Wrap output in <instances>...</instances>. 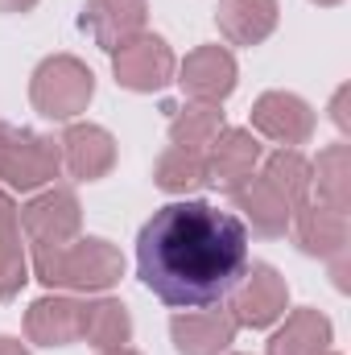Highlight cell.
I'll use <instances>...</instances> for the list:
<instances>
[{"instance_id":"cell-1","label":"cell","mask_w":351,"mask_h":355,"mask_svg":"<svg viewBox=\"0 0 351 355\" xmlns=\"http://www.w3.org/2000/svg\"><path fill=\"white\" fill-rule=\"evenodd\" d=\"M137 268L166 306L207 310L228 297L248 268V227L203 198H182L141 227Z\"/></svg>"},{"instance_id":"cell-2","label":"cell","mask_w":351,"mask_h":355,"mask_svg":"<svg viewBox=\"0 0 351 355\" xmlns=\"http://www.w3.org/2000/svg\"><path fill=\"white\" fill-rule=\"evenodd\" d=\"M37 281L71 289H108L120 281L124 261L108 240H71L62 248H33Z\"/></svg>"},{"instance_id":"cell-3","label":"cell","mask_w":351,"mask_h":355,"mask_svg":"<svg viewBox=\"0 0 351 355\" xmlns=\"http://www.w3.org/2000/svg\"><path fill=\"white\" fill-rule=\"evenodd\" d=\"M62 166V153L50 137H37V132H25V128H12L0 120V178L17 190H37L42 182L58 174Z\"/></svg>"},{"instance_id":"cell-4","label":"cell","mask_w":351,"mask_h":355,"mask_svg":"<svg viewBox=\"0 0 351 355\" xmlns=\"http://www.w3.org/2000/svg\"><path fill=\"white\" fill-rule=\"evenodd\" d=\"M91 91H95L91 71L83 62H75V58L62 54V58H50V62L37 67L29 95H33V107H37L42 116H50V120H71V116H79L91 103Z\"/></svg>"},{"instance_id":"cell-5","label":"cell","mask_w":351,"mask_h":355,"mask_svg":"<svg viewBox=\"0 0 351 355\" xmlns=\"http://www.w3.org/2000/svg\"><path fill=\"white\" fill-rule=\"evenodd\" d=\"M174 75V54L162 37L137 33L116 50V83L128 91H157L170 83Z\"/></svg>"},{"instance_id":"cell-6","label":"cell","mask_w":351,"mask_h":355,"mask_svg":"<svg viewBox=\"0 0 351 355\" xmlns=\"http://www.w3.org/2000/svg\"><path fill=\"white\" fill-rule=\"evenodd\" d=\"M21 227L33 248H62L79 236V202L71 190H50L21 211Z\"/></svg>"},{"instance_id":"cell-7","label":"cell","mask_w":351,"mask_h":355,"mask_svg":"<svg viewBox=\"0 0 351 355\" xmlns=\"http://www.w3.org/2000/svg\"><path fill=\"white\" fill-rule=\"evenodd\" d=\"M252 124H257V132H264L268 141L302 145V141L314 132V112H310L298 95L268 91V95L257 99V107H252Z\"/></svg>"},{"instance_id":"cell-8","label":"cell","mask_w":351,"mask_h":355,"mask_svg":"<svg viewBox=\"0 0 351 355\" xmlns=\"http://www.w3.org/2000/svg\"><path fill=\"white\" fill-rule=\"evenodd\" d=\"M281 310H285V281L277 277V268L257 265L232 297L236 327H268Z\"/></svg>"},{"instance_id":"cell-9","label":"cell","mask_w":351,"mask_h":355,"mask_svg":"<svg viewBox=\"0 0 351 355\" xmlns=\"http://www.w3.org/2000/svg\"><path fill=\"white\" fill-rule=\"evenodd\" d=\"M182 91L194 95L198 103H219L236 87V58L219 46H203L182 62Z\"/></svg>"},{"instance_id":"cell-10","label":"cell","mask_w":351,"mask_h":355,"mask_svg":"<svg viewBox=\"0 0 351 355\" xmlns=\"http://www.w3.org/2000/svg\"><path fill=\"white\" fill-rule=\"evenodd\" d=\"M141 25H145V0H87L83 8V29L103 50H120L141 33Z\"/></svg>"},{"instance_id":"cell-11","label":"cell","mask_w":351,"mask_h":355,"mask_svg":"<svg viewBox=\"0 0 351 355\" xmlns=\"http://www.w3.org/2000/svg\"><path fill=\"white\" fill-rule=\"evenodd\" d=\"M261 157V145L252 132L244 128H228L211 141V157H207V182L215 186H240L244 178H252V166Z\"/></svg>"},{"instance_id":"cell-12","label":"cell","mask_w":351,"mask_h":355,"mask_svg":"<svg viewBox=\"0 0 351 355\" xmlns=\"http://www.w3.org/2000/svg\"><path fill=\"white\" fill-rule=\"evenodd\" d=\"M62 149H67V170L79 178V182H95L112 170L116 162V145L103 128L95 124H71L67 137H62Z\"/></svg>"},{"instance_id":"cell-13","label":"cell","mask_w":351,"mask_h":355,"mask_svg":"<svg viewBox=\"0 0 351 355\" xmlns=\"http://www.w3.org/2000/svg\"><path fill=\"white\" fill-rule=\"evenodd\" d=\"M232 198H236V207L252 219V227L261 232V236H285V227H289V202L264 182V178H244L240 186H232Z\"/></svg>"},{"instance_id":"cell-14","label":"cell","mask_w":351,"mask_h":355,"mask_svg":"<svg viewBox=\"0 0 351 355\" xmlns=\"http://www.w3.org/2000/svg\"><path fill=\"white\" fill-rule=\"evenodd\" d=\"M236 339V318L232 314H186L174 318V343L182 355H219Z\"/></svg>"},{"instance_id":"cell-15","label":"cell","mask_w":351,"mask_h":355,"mask_svg":"<svg viewBox=\"0 0 351 355\" xmlns=\"http://www.w3.org/2000/svg\"><path fill=\"white\" fill-rule=\"evenodd\" d=\"M277 25V0H223L219 4V29L236 46H257Z\"/></svg>"},{"instance_id":"cell-16","label":"cell","mask_w":351,"mask_h":355,"mask_svg":"<svg viewBox=\"0 0 351 355\" xmlns=\"http://www.w3.org/2000/svg\"><path fill=\"white\" fill-rule=\"evenodd\" d=\"M79 314H83V306H75L67 297H42V302H33V310L25 318V331H29L33 343L62 347V343L79 339Z\"/></svg>"},{"instance_id":"cell-17","label":"cell","mask_w":351,"mask_h":355,"mask_svg":"<svg viewBox=\"0 0 351 355\" xmlns=\"http://www.w3.org/2000/svg\"><path fill=\"white\" fill-rule=\"evenodd\" d=\"M298 244L318 257H339L348 244V215L335 207H298Z\"/></svg>"},{"instance_id":"cell-18","label":"cell","mask_w":351,"mask_h":355,"mask_svg":"<svg viewBox=\"0 0 351 355\" xmlns=\"http://www.w3.org/2000/svg\"><path fill=\"white\" fill-rule=\"evenodd\" d=\"M331 343V322L318 310H298L268 343V355H323Z\"/></svg>"},{"instance_id":"cell-19","label":"cell","mask_w":351,"mask_h":355,"mask_svg":"<svg viewBox=\"0 0 351 355\" xmlns=\"http://www.w3.org/2000/svg\"><path fill=\"white\" fill-rule=\"evenodd\" d=\"M128 335H132V322H128V310L120 302H91V306H83V314H79V339L112 352V347H124Z\"/></svg>"},{"instance_id":"cell-20","label":"cell","mask_w":351,"mask_h":355,"mask_svg":"<svg viewBox=\"0 0 351 355\" xmlns=\"http://www.w3.org/2000/svg\"><path fill=\"white\" fill-rule=\"evenodd\" d=\"M223 132V116L215 103H190L182 107L174 120H170V141L174 149H190V153H203L211 149V141Z\"/></svg>"},{"instance_id":"cell-21","label":"cell","mask_w":351,"mask_h":355,"mask_svg":"<svg viewBox=\"0 0 351 355\" xmlns=\"http://www.w3.org/2000/svg\"><path fill=\"white\" fill-rule=\"evenodd\" d=\"M264 182L289 202V211H298V207H306V194H310V162L302 157V153H293V149H281V153H273L268 162H264Z\"/></svg>"},{"instance_id":"cell-22","label":"cell","mask_w":351,"mask_h":355,"mask_svg":"<svg viewBox=\"0 0 351 355\" xmlns=\"http://www.w3.org/2000/svg\"><path fill=\"white\" fill-rule=\"evenodd\" d=\"M25 281V252H21V227L8 194L0 190V302H8Z\"/></svg>"},{"instance_id":"cell-23","label":"cell","mask_w":351,"mask_h":355,"mask_svg":"<svg viewBox=\"0 0 351 355\" xmlns=\"http://www.w3.org/2000/svg\"><path fill=\"white\" fill-rule=\"evenodd\" d=\"M348 174H351V157L348 145H331L318 153V166H310V182H318V198L335 211L348 215Z\"/></svg>"},{"instance_id":"cell-24","label":"cell","mask_w":351,"mask_h":355,"mask_svg":"<svg viewBox=\"0 0 351 355\" xmlns=\"http://www.w3.org/2000/svg\"><path fill=\"white\" fill-rule=\"evenodd\" d=\"M157 186L162 190H194L207 182V157L203 153H190V149H170L162 162H157Z\"/></svg>"},{"instance_id":"cell-25","label":"cell","mask_w":351,"mask_h":355,"mask_svg":"<svg viewBox=\"0 0 351 355\" xmlns=\"http://www.w3.org/2000/svg\"><path fill=\"white\" fill-rule=\"evenodd\" d=\"M343 103H348V87L335 95V107H331V112H335V124H339V128H348V112H343Z\"/></svg>"},{"instance_id":"cell-26","label":"cell","mask_w":351,"mask_h":355,"mask_svg":"<svg viewBox=\"0 0 351 355\" xmlns=\"http://www.w3.org/2000/svg\"><path fill=\"white\" fill-rule=\"evenodd\" d=\"M37 0H0V12H25V8H33Z\"/></svg>"},{"instance_id":"cell-27","label":"cell","mask_w":351,"mask_h":355,"mask_svg":"<svg viewBox=\"0 0 351 355\" xmlns=\"http://www.w3.org/2000/svg\"><path fill=\"white\" fill-rule=\"evenodd\" d=\"M0 355H25V347L12 343V339H0Z\"/></svg>"},{"instance_id":"cell-28","label":"cell","mask_w":351,"mask_h":355,"mask_svg":"<svg viewBox=\"0 0 351 355\" xmlns=\"http://www.w3.org/2000/svg\"><path fill=\"white\" fill-rule=\"evenodd\" d=\"M103 355H137V352H128V347H112V352H103Z\"/></svg>"},{"instance_id":"cell-29","label":"cell","mask_w":351,"mask_h":355,"mask_svg":"<svg viewBox=\"0 0 351 355\" xmlns=\"http://www.w3.org/2000/svg\"><path fill=\"white\" fill-rule=\"evenodd\" d=\"M314 4H339V0H314Z\"/></svg>"}]
</instances>
